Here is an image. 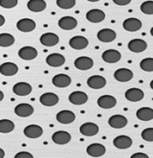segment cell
Wrapping results in <instances>:
<instances>
[{
    "instance_id": "cell-1",
    "label": "cell",
    "mask_w": 153,
    "mask_h": 158,
    "mask_svg": "<svg viewBox=\"0 0 153 158\" xmlns=\"http://www.w3.org/2000/svg\"><path fill=\"white\" fill-rule=\"evenodd\" d=\"M117 103L116 98L111 95H103L97 99V105L104 110L113 109Z\"/></svg>"
},
{
    "instance_id": "cell-2",
    "label": "cell",
    "mask_w": 153,
    "mask_h": 158,
    "mask_svg": "<svg viewBox=\"0 0 153 158\" xmlns=\"http://www.w3.org/2000/svg\"><path fill=\"white\" fill-rule=\"evenodd\" d=\"M74 65L77 69H79L80 71H87L93 67L94 61L91 58H89L87 56H80L75 60Z\"/></svg>"
},
{
    "instance_id": "cell-3",
    "label": "cell",
    "mask_w": 153,
    "mask_h": 158,
    "mask_svg": "<svg viewBox=\"0 0 153 158\" xmlns=\"http://www.w3.org/2000/svg\"><path fill=\"white\" fill-rule=\"evenodd\" d=\"M18 55L21 59L25 61H32L35 59L38 55V52L34 47L33 46H24L19 50Z\"/></svg>"
},
{
    "instance_id": "cell-4",
    "label": "cell",
    "mask_w": 153,
    "mask_h": 158,
    "mask_svg": "<svg viewBox=\"0 0 153 158\" xmlns=\"http://www.w3.org/2000/svg\"><path fill=\"white\" fill-rule=\"evenodd\" d=\"M59 98V96L52 92H46L43 93L40 97V102L45 107H53L58 104Z\"/></svg>"
},
{
    "instance_id": "cell-5",
    "label": "cell",
    "mask_w": 153,
    "mask_h": 158,
    "mask_svg": "<svg viewBox=\"0 0 153 158\" xmlns=\"http://www.w3.org/2000/svg\"><path fill=\"white\" fill-rule=\"evenodd\" d=\"M79 131L85 136H94L99 132V127L95 123L87 122V123H84L80 126Z\"/></svg>"
},
{
    "instance_id": "cell-6",
    "label": "cell",
    "mask_w": 153,
    "mask_h": 158,
    "mask_svg": "<svg viewBox=\"0 0 153 158\" xmlns=\"http://www.w3.org/2000/svg\"><path fill=\"white\" fill-rule=\"evenodd\" d=\"M16 27L21 32L29 33V32H32V31H34L35 29L36 24L33 19H30V18H23V19H20L17 22Z\"/></svg>"
},
{
    "instance_id": "cell-7",
    "label": "cell",
    "mask_w": 153,
    "mask_h": 158,
    "mask_svg": "<svg viewBox=\"0 0 153 158\" xmlns=\"http://www.w3.org/2000/svg\"><path fill=\"white\" fill-rule=\"evenodd\" d=\"M40 42L44 46L51 47V46H55L56 44H59V38L54 33H45L41 36Z\"/></svg>"
},
{
    "instance_id": "cell-8",
    "label": "cell",
    "mask_w": 153,
    "mask_h": 158,
    "mask_svg": "<svg viewBox=\"0 0 153 158\" xmlns=\"http://www.w3.org/2000/svg\"><path fill=\"white\" fill-rule=\"evenodd\" d=\"M106 149L105 146L101 145V144H91L87 147V153L88 156H92V157H100L102 156H104L106 154Z\"/></svg>"
},
{
    "instance_id": "cell-9",
    "label": "cell",
    "mask_w": 153,
    "mask_h": 158,
    "mask_svg": "<svg viewBox=\"0 0 153 158\" xmlns=\"http://www.w3.org/2000/svg\"><path fill=\"white\" fill-rule=\"evenodd\" d=\"M34 108L33 106H31L28 103H21L18 104L15 108H14V113L21 118H27L30 117L31 115H33L34 113Z\"/></svg>"
},
{
    "instance_id": "cell-10",
    "label": "cell",
    "mask_w": 153,
    "mask_h": 158,
    "mask_svg": "<svg viewBox=\"0 0 153 158\" xmlns=\"http://www.w3.org/2000/svg\"><path fill=\"white\" fill-rule=\"evenodd\" d=\"M122 55L120 52L114 49H109L106 50L102 54V59L107 63H116L121 60Z\"/></svg>"
},
{
    "instance_id": "cell-11",
    "label": "cell",
    "mask_w": 153,
    "mask_h": 158,
    "mask_svg": "<svg viewBox=\"0 0 153 158\" xmlns=\"http://www.w3.org/2000/svg\"><path fill=\"white\" fill-rule=\"evenodd\" d=\"M69 100L70 101L72 104L79 106L83 105L87 102L88 100V96L87 93L83 91H73L70 95L69 96Z\"/></svg>"
},
{
    "instance_id": "cell-12",
    "label": "cell",
    "mask_w": 153,
    "mask_h": 158,
    "mask_svg": "<svg viewBox=\"0 0 153 158\" xmlns=\"http://www.w3.org/2000/svg\"><path fill=\"white\" fill-rule=\"evenodd\" d=\"M42 127L38 125H29L24 129V135L28 138H38L42 136Z\"/></svg>"
},
{
    "instance_id": "cell-13",
    "label": "cell",
    "mask_w": 153,
    "mask_h": 158,
    "mask_svg": "<svg viewBox=\"0 0 153 158\" xmlns=\"http://www.w3.org/2000/svg\"><path fill=\"white\" fill-rule=\"evenodd\" d=\"M87 86L90 87L91 89H102L106 85V80L100 75H94L91 76L87 79Z\"/></svg>"
},
{
    "instance_id": "cell-14",
    "label": "cell",
    "mask_w": 153,
    "mask_h": 158,
    "mask_svg": "<svg viewBox=\"0 0 153 158\" xmlns=\"http://www.w3.org/2000/svg\"><path fill=\"white\" fill-rule=\"evenodd\" d=\"M52 84L58 88H66L71 84V78L67 74H57L52 78Z\"/></svg>"
},
{
    "instance_id": "cell-15",
    "label": "cell",
    "mask_w": 153,
    "mask_h": 158,
    "mask_svg": "<svg viewBox=\"0 0 153 158\" xmlns=\"http://www.w3.org/2000/svg\"><path fill=\"white\" fill-rule=\"evenodd\" d=\"M32 86L27 82H17L13 87V91L17 96H27L32 92Z\"/></svg>"
},
{
    "instance_id": "cell-16",
    "label": "cell",
    "mask_w": 153,
    "mask_h": 158,
    "mask_svg": "<svg viewBox=\"0 0 153 158\" xmlns=\"http://www.w3.org/2000/svg\"><path fill=\"white\" fill-rule=\"evenodd\" d=\"M97 38L100 42L103 43H111L115 40L116 38V33L109 28H105L100 30L97 33Z\"/></svg>"
},
{
    "instance_id": "cell-17",
    "label": "cell",
    "mask_w": 153,
    "mask_h": 158,
    "mask_svg": "<svg viewBox=\"0 0 153 158\" xmlns=\"http://www.w3.org/2000/svg\"><path fill=\"white\" fill-rule=\"evenodd\" d=\"M128 123L127 118L124 116L122 115H115L112 116L109 119H108V124L111 127L113 128H123L124 127H126Z\"/></svg>"
},
{
    "instance_id": "cell-18",
    "label": "cell",
    "mask_w": 153,
    "mask_h": 158,
    "mask_svg": "<svg viewBox=\"0 0 153 158\" xmlns=\"http://www.w3.org/2000/svg\"><path fill=\"white\" fill-rule=\"evenodd\" d=\"M86 17L91 23H100L105 20L106 14L100 9H91L87 13Z\"/></svg>"
},
{
    "instance_id": "cell-19",
    "label": "cell",
    "mask_w": 153,
    "mask_h": 158,
    "mask_svg": "<svg viewBox=\"0 0 153 158\" xmlns=\"http://www.w3.org/2000/svg\"><path fill=\"white\" fill-rule=\"evenodd\" d=\"M114 76H115V79L120 82H127L132 79L133 73L129 69L121 68V69H118L115 71Z\"/></svg>"
},
{
    "instance_id": "cell-20",
    "label": "cell",
    "mask_w": 153,
    "mask_h": 158,
    "mask_svg": "<svg viewBox=\"0 0 153 158\" xmlns=\"http://www.w3.org/2000/svg\"><path fill=\"white\" fill-rule=\"evenodd\" d=\"M52 141L57 145H66L71 140V135L67 131H57L52 135Z\"/></svg>"
},
{
    "instance_id": "cell-21",
    "label": "cell",
    "mask_w": 153,
    "mask_h": 158,
    "mask_svg": "<svg viewBox=\"0 0 153 158\" xmlns=\"http://www.w3.org/2000/svg\"><path fill=\"white\" fill-rule=\"evenodd\" d=\"M123 26L128 32H136L141 29L142 26V23L141 20H139L137 18L131 17V18H127L124 20Z\"/></svg>"
},
{
    "instance_id": "cell-22",
    "label": "cell",
    "mask_w": 153,
    "mask_h": 158,
    "mask_svg": "<svg viewBox=\"0 0 153 158\" xmlns=\"http://www.w3.org/2000/svg\"><path fill=\"white\" fill-rule=\"evenodd\" d=\"M88 45V40L86 37L77 35L70 40V46L75 50H83L87 48Z\"/></svg>"
},
{
    "instance_id": "cell-23",
    "label": "cell",
    "mask_w": 153,
    "mask_h": 158,
    "mask_svg": "<svg viewBox=\"0 0 153 158\" xmlns=\"http://www.w3.org/2000/svg\"><path fill=\"white\" fill-rule=\"evenodd\" d=\"M65 57L60 53H51L46 58V62L50 67H60L65 63Z\"/></svg>"
},
{
    "instance_id": "cell-24",
    "label": "cell",
    "mask_w": 153,
    "mask_h": 158,
    "mask_svg": "<svg viewBox=\"0 0 153 158\" xmlns=\"http://www.w3.org/2000/svg\"><path fill=\"white\" fill-rule=\"evenodd\" d=\"M18 70V66L14 62H4L0 65V73L4 76H14Z\"/></svg>"
},
{
    "instance_id": "cell-25",
    "label": "cell",
    "mask_w": 153,
    "mask_h": 158,
    "mask_svg": "<svg viewBox=\"0 0 153 158\" xmlns=\"http://www.w3.org/2000/svg\"><path fill=\"white\" fill-rule=\"evenodd\" d=\"M58 24L63 30H72L77 27L78 21L72 16H63L59 20Z\"/></svg>"
},
{
    "instance_id": "cell-26",
    "label": "cell",
    "mask_w": 153,
    "mask_h": 158,
    "mask_svg": "<svg viewBox=\"0 0 153 158\" xmlns=\"http://www.w3.org/2000/svg\"><path fill=\"white\" fill-rule=\"evenodd\" d=\"M148 47L147 43L141 39H133L131 40L128 44V48L132 52H142Z\"/></svg>"
},
{
    "instance_id": "cell-27",
    "label": "cell",
    "mask_w": 153,
    "mask_h": 158,
    "mask_svg": "<svg viewBox=\"0 0 153 158\" xmlns=\"http://www.w3.org/2000/svg\"><path fill=\"white\" fill-rule=\"evenodd\" d=\"M76 116L70 110H61L56 115V119L61 124H70L75 120Z\"/></svg>"
},
{
    "instance_id": "cell-28",
    "label": "cell",
    "mask_w": 153,
    "mask_h": 158,
    "mask_svg": "<svg viewBox=\"0 0 153 158\" xmlns=\"http://www.w3.org/2000/svg\"><path fill=\"white\" fill-rule=\"evenodd\" d=\"M113 144L118 149H127L132 145V140L127 135H119L114 139Z\"/></svg>"
},
{
    "instance_id": "cell-29",
    "label": "cell",
    "mask_w": 153,
    "mask_h": 158,
    "mask_svg": "<svg viewBox=\"0 0 153 158\" xmlns=\"http://www.w3.org/2000/svg\"><path fill=\"white\" fill-rule=\"evenodd\" d=\"M144 97V93L143 91L137 89V88H131L129 89L126 92H125V98L127 100H129L131 102H138L141 100Z\"/></svg>"
},
{
    "instance_id": "cell-30",
    "label": "cell",
    "mask_w": 153,
    "mask_h": 158,
    "mask_svg": "<svg viewBox=\"0 0 153 158\" xmlns=\"http://www.w3.org/2000/svg\"><path fill=\"white\" fill-rule=\"evenodd\" d=\"M47 6L44 0H29L27 3V7L32 12H42Z\"/></svg>"
},
{
    "instance_id": "cell-31",
    "label": "cell",
    "mask_w": 153,
    "mask_h": 158,
    "mask_svg": "<svg viewBox=\"0 0 153 158\" xmlns=\"http://www.w3.org/2000/svg\"><path fill=\"white\" fill-rule=\"evenodd\" d=\"M137 118L141 121H150L153 119V110L151 108H141L136 112Z\"/></svg>"
},
{
    "instance_id": "cell-32",
    "label": "cell",
    "mask_w": 153,
    "mask_h": 158,
    "mask_svg": "<svg viewBox=\"0 0 153 158\" xmlns=\"http://www.w3.org/2000/svg\"><path fill=\"white\" fill-rule=\"evenodd\" d=\"M14 129V123L9 119H1L0 120V133L7 134L12 132Z\"/></svg>"
},
{
    "instance_id": "cell-33",
    "label": "cell",
    "mask_w": 153,
    "mask_h": 158,
    "mask_svg": "<svg viewBox=\"0 0 153 158\" xmlns=\"http://www.w3.org/2000/svg\"><path fill=\"white\" fill-rule=\"evenodd\" d=\"M14 44V37L7 33L0 34V46L1 47H9Z\"/></svg>"
},
{
    "instance_id": "cell-34",
    "label": "cell",
    "mask_w": 153,
    "mask_h": 158,
    "mask_svg": "<svg viewBox=\"0 0 153 158\" xmlns=\"http://www.w3.org/2000/svg\"><path fill=\"white\" fill-rule=\"evenodd\" d=\"M141 70L147 73L153 72V58H145L140 63Z\"/></svg>"
},
{
    "instance_id": "cell-35",
    "label": "cell",
    "mask_w": 153,
    "mask_h": 158,
    "mask_svg": "<svg viewBox=\"0 0 153 158\" xmlns=\"http://www.w3.org/2000/svg\"><path fill=\"white\" fill-rule=\"evenodd\" d=\"M56 4L61 9H70L76 5V0H56Z\"/></svg>"
},
{
    "instance_id": "cell-36",
    "label": "cell",
    "mask_w": 153,
    "mask_h": 158,
    "mask_svg": "<svg viewBox=\"0 0 153 158\" xmlns=\"http://www.w3.org/2000/svg\"><path fill=\"white\" fill-rule=\"evenodd\" d=\"M141 12L145 15H153V1H145L141 5Z\"/></svg>"
},
{
    "instance_id": "cell-37",
    "label": "cell",
    "mask_w": 153,
    "mask_h": 158,
    "mask_svg": "<svg viewBox=\"0 0 153 158\" xmlns=\"http://www.w3.org/2000/svg\"><path fill=\"white\" fill-rule=\"evenodd\" d=\"M141 137L148 142H153V127H149L141 132Z\"/></svg>"
},
{
    "instance_id": "cell-38",
    "label": "cell",
    "mask_w": 153,
    "mask_h": 158,
    "mask_svg": "<svg viewBox=\"0 0 153 158\" xmlns=\"http://www.w3.org/2000/svg\"><path fill=\"white\" fill-rule=\"evenodd\" d=\"M18 3V0H0V6L4 8H13Z\"/></svg>"
},
{
    "instance_id": "cell-39",
    "label": "cell",
    "mask_w": 153,
    "mask_h": 158,
    "mask_svg": "<svg viewBox=\"0 0 153 158\" xmlns=\"http://www.w3.org/2000/svg\"><path fill=\"white\" fill-rule=\"evenodd\" d=\"M14 158H34V156L32 154H30L29 152H19L17 153L15 156H14Z\"/></svg>"
},
{
    "instance_id": "cell-40",
    "label": "cell",
    "mask_w": 153,
    "mask_h": 158,
    "mask_svg": "<svg viewBox=\"0 0 153 158\" xmlns=\"http://www.w3.org/2000/svg\"><path fill=\"white\" fill-rule=\"evenodd\" d=\"M113 1L118 6H127L131 2V0H113Z\"/></svg>"
},
{
    "instance_id": "cell-41",
    "label": "cell",
    "mask_w": 153,
    "mask_h": 158,
    "mask_svg": "<svg viewBox=\"0 0 153 158\" xmlns=\"http://www.w3.org/2000/svg\"><path fill=\"white\" fill-rule=\"evenodd\" d=\"M131 158H150L149 156H147L146 154L144 153H136V154H133Z\"/></svg>"
},
{
    "instance_id": "cell-42",
    "label": "cell",
    "mask_w": 153,
    "mask_h": 158,
    "mask_svg": "<svg viewBox=\"0 0 153 158\" xmlns=\"http://www.w3.org/2000/svg\"><path fill=\"white\" fill-rule=\"evenodd\" d=\"M5 22H6V19H5V17H4L2 15H0V27H1L2 25H4Z\"/></svg>"
},
{
    "instance_id": "cell-43",
    "label": "cell",
    "mask_w": 153,
    "mask_h": 158,
    "mask_svg": "<svg viewBox=\"0 0 153 158\" xmlns=\"http://www.w3.org/2000/svg\"><path fill=\"white\" fill-rule=\"evenodd\" d=\"M4 157H5V151L2 148H0V158Z\"/></svg>"
},
{
    "instance_id": "cell-44",
    "label": "cell",
    "mask_w": 153,
    "mask_h": 158,
    "mask_svg": "<svg viewBox=\"0 0 153 158\" xmlns=\"http://www.w3.org/2000/svg\"><path fill=\"white\" fill-rule=\"evenodd\" d=\"M3 98H4V93L0 90V101H2Z\"/></svg>"
},
{
    "instance_id": "cell-45",
    "label": "cell",
    "mask_w": 153,
    "mask_h": 158,
    "mask_svg": "<svg viewBox=\"0 0 153 158\" xmlns=\"http://www.w3.org/2000/svg\"><path fill=\"white\" fill-rule=\"evenodd\" d=\"M150 86H151V88L153 89V80L151 81V84H150Z\"/></svg>"
},
{
    "instance_id": "cell-46",
    "label": "cell",
    "mask_w": 153,
    "mask_h": 158,
    "mask_svg": "<svg viewBox=\"0 0 153 158\" xmlns=\"http://www.w3.org/2000/svg\"><path fill=\"white\" fill-rule=\"evenodd\" d=\"M87 1H89V2H98L100 0H87Z\"/></svg>"
},
{
    "instance_id": "cell-47",
    "label": "cell",
    "mask_w": 153,
    "mask_h": 158,
    "mask_svg": "<svg viewBox=\"0 0 153 158\" xmlns=\"http://www.w3.org/2000/svg\"><path fill=\"white\" fill-rule=\"evenodd\" d=\"M151 35L153 36V27L151 28Z\"/></svg>"
}]
</instances>
